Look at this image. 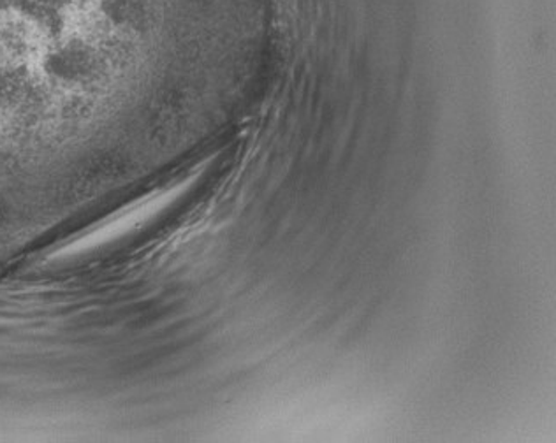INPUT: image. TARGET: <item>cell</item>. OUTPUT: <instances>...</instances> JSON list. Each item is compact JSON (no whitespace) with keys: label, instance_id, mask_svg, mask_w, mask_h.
<instances>
[{"label":"cell","instance_id":"cell-2","mask_svg":"<svg viewBox=\"0 0 556 443\" xmlns=\"http://www.w3.org/2000/svg\"><path fill=\"white\" fill-rule=\"evenodd\" d=\"M13 5L42 33L59 36L64 28L71 0H14Z\"/></svg>","mask_w":556,"mask_h":443},{"label":"cell","instance_id":"cell-1","mask_svg":"<svg viewBox=\"0 0 556 443\" xmlns=\"http://www.w3.org/2000/svg\"><path fill=\"white\" fill-rule=\"evenodd\" d=\"M42 71L61 87H84L98 76V53L79 39L59 42L45 55Z\"/></svg>","mask_w":556,"mask_h":443},{"label":"cell","instance_id":"cell-4","mask_svg":"<svg viewBox=\"0 0 556 443\" xmlns=\"http://www.w3.org/2000/svg\"><path fill=\"white\" fill-rule=\"evenodd\" d=\"M14 4V0H0V11L8 10L10 5Z\"/></svg>","mask_w":556,"mask_h":443},{"label":"cell","instance_id":"cell-3","mask_svg":"<svg viewBox=\"0 0 556 443\" xmlns=\"http://www.w3.org/2000/svg\"><path fill=\"white\" fill-rule=\"evenodd\" d=\"M101 11L110 24L122 30H141L150 16L147 0H102Z\"/></svg>","mask_w":556,"mask_h":443}]
</instances>
